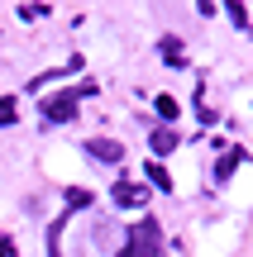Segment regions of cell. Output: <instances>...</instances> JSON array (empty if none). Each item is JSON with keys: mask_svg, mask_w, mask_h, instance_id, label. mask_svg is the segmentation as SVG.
I'll return each instance as SVG.
<instances>
[{"mask_svg": "<svg viewBox=\"0 0 253 257\" xmlns=\"http://www.w3.org/2000/svg\"><path fill=\"white\" fill-rule=\"evenodd\" d=\"M153 105H158V119H162V124H172V119H177V100H172V95H158Z\"/></svg>", "mask_w": 253, "mask_h": 257, "instance_id": "cell-8", "label": "cell"}, {"mask_svg": "<svg viewBox=\"0 0 253 257\" xmlns=\"http://www.w3.org/2000/svg\"><path fill=\"white\" fill-rule=\"evenodd\" d=\"M81 205H91V191H67V210H81Z\"/></svg>", "mask_w": 253, "mask_h": 257, "instance_id": "cell-11", "label": "cell"}, {"mask_svg": "<svg viewBox=\"0 0 253 257\" xmlns=\"http://www.w3.org/2000/svg\"><path fill=\"white\" fill-rule=\"evenodd\" d=\"M115 205H124V210H143V205H148V186L120 181V186H115Z\"/></svg>", "mask_w": 253, "mask_h": 257, "instance_id": "cell-4", "label": "cell"}, {"mask_svg": "<svg viewBox=\"0 0 253 257\" xmlns=\"http://www.w3.org/2000/svg\"><path fill=\"white\" fill-rule=\"evenodd\" d=\"M158 248H162V224L158 219H139L129 229V243L115 257H158Z\"/></svg>", "mask_w": 253, "mask_h": 257, "instance_id": "cell-1", "label": "cell"}, {"mask_svg": "<svg viewBox=\"0 0 253 257\" xmlns=\"http://www.w3.org/2000/svg\"><path fill=\"white\" fill-rule=\"evenodd\" d=\"M148 181L158 186V191H172V176H167V167H162V162H153V157H148Z\"/></svg>", "mask_w": 253, "mask_h": 257, "instance_id": "cell-7", "label": "cell"}, {"mask_svg": "<svg viewBox=\"0 0 253 257\" xmlns=\"http://www.w3.org/2000/svg\"><path fill=\"white\" fill-rule=\"evenodd\" d=\"M76 100H81V91H57V95H48V100H43V119L48 124L76 119Z\"/></svg>", "mask_w": 253, "mask_h": 257, "instance_id": "cell-2", "label": "cell"}, {"mask_svg": "<svg viewBox=\"0 0 253 257\" xmlns=\"http://www.w3.org/2000/svg\"><path fill=\"white\" fill-rule=\"evenodd\" d=\"M86 153H91L96 162H105V167H120L124 148H120V138H86Z\"/></svg>", "mask_w": 253, "mask_h": 257, "instance_id": "cell-3", "label": "cell"}, {"mask_svg": "<svg viewBox=\"0 0 253 257\" xmlns=\"http://www.w3.org/2000/svg\"><path fill=\"white\" fill-rule=\"evenodd\" d=\"M229 19H234V24H239V29H244V24H248V10H244V5H239V0H229Z\"/></svg>", "mask_w": 253, "mask_h": 257, "instance_id": "cell-12", "label": "cell"}, {"mask_svg": "<svg viewBox=\"0 0 253 257\" xmlns=\"http://www.w3.org/2000/svg\"><path fill=\"white\" fill-rule=\"evenodd\" d=\"M162 57H167L172 67H182V43H177V38H172V34L162 38Z\"/></svg>", "mask_w": 253, "mask_h": 257, "instance_id": "cell-9", "label": "cell"}, {"mask_svg": "<svg viewBox=\"0 0 253 257\" xmlns=\"http://www.w3.org/2000/svg\"><path fill=\"white\" fill-rule=\"evenodd\" d=\"M148 148H153V153H172V148H177V128H172V124H158V128H153V134H148Z\"/></svg>", "mask_w": 253, "mask_h": 257, "instance_id": "cell-5", "label": "cell"}, {"mask_svg": "<svg viewBox=\"0 0 253 257\" xmlns=\"http://www.w3.org/2000/svg\"><path fill=\"white\" fill-rule=\"evenodd\" d=\"M19 114H15V95H0V124H15Z\"/></svg>", "mask_w": 253, "mask_h": 257, "instance_id": "cell-10", "label": "cell"}, {"mask_svg": "<svg viewBox=\"0 0 253 257\" xmlns=\"http://www.w3.org/2000/svg\"><path fill=\"white\" fill-rule=\"evenodd\" d=\"M239 162H244V153H239V148H229V153L215 162V181H229V172H234Z\"/></svg>", "mask_w": 253, "mask_h": 257, "instance_id": "cell-6", "label": "cell"}]
</instances>
